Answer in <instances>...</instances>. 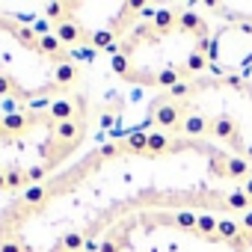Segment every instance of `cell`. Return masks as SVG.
<instances>
[{
    "mask_svg": "<svg viewBox=\"0 0 252 252\" xmlns=\"http://www.w3.org/2000/svg\"><path fill=\"white\" fill-rule=\"evenodd\" d=\"M152 208H252V166L163 131L101 146L0 214V252H92L122 217Z\"/></svg>",
    "mask_w": 252,
    "mask_h": 252,
    "instance_id": "obj_1",
    "label": "cell"
},
{
    "mask_svg": "<svg viewBox=\"0 0 252 252\" xmlns=\"http://www.w3.org/2000/svg\"><path fill=\"white\" fill-rule=\"evenodd\" d=\"M211 36L208 21L193 9L143 12L113 48L110 68L131 86L166 92L211 68Z\"/></svg>",
    "mask_w": 252,
    "mask_h": 252,
    "instance_id": "obj_2",
    "label": "cell"
},
{
    "mask_svg": "<svg viewBox=\"0 0 252 252\" xmlns=\"http://www.w3.org/2000/svg\"><path fill=\"white\" fill-rule=\"evenodd\" d=\"M149 119L155 131L211 143L252 166V80L214 74L158 92Z\"/></svg>",
    "mask_w": 252,
    "mask_h": 252,
    "instance_id": "obj_3",
    "label": "cell"
},
{
    "mask_svg": "<svg viewBox=\"0 0 252 252\" xmlns=\"http://www.w3.org/2000/svg\"><path fill=\"white\" fill-rule=\"evenodd\" d=\"M92 252H252V208H152L113 222Z\"/></svg>",
    "mask_w": 252,
    "mask_h": 252,
    "instance_id": "obj_4",
    "label": "cell"
},
{
    "mask_svg": "<svg viewBox=\"0 0 252 252\" xmlns=\"http://www.w3.org/2000/svg\"><path fill=\"white\" fill-rule=\"evenodd\" d=\"M252 65V21H228L211 36V68L214 74L243 77Z\"/></svg>",
    "mask_w": 252,
    "mask_h": 252,
    "instance_id": "obj_5",
    "label": "cell"
}]
</instances>
